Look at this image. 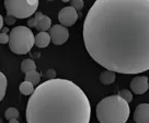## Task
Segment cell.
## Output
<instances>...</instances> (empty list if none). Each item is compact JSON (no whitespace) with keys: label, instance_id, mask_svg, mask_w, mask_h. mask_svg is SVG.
<instances>
[{"label":"cell","instance_id":"cell-23","mask_svg":"<svg viewBox=\"0 0 149 123\" xmlns=\"http://www.w3.org/2000/svg\"><path fill=\"white\" fill-rule=\"evenodd\" d=\"M28 25H29V28H35V27H36V20H35L34 17L31 18V19L28 21Z\"/></svg>","mask_w":149,"mask_h":123},{"label":"cell","instance_id":"cell-12","mask_svg":"<svg viewBox=\"0 0 149 123\" xmlns=\"http://www.w3.org/2000/svg\"><path fill=\"white\" fill-rule=\"evenodd\" d=\"M116 79V74L115 71H104L101 73L100 75V81L102 82L103 85H111L113 84L114 81Z\"/></svg>","mask_w":149,"mask_h":123},{"label":"cell","instance_id":"cell-20","mask_svg":"<svg viewBox=\"0 0 149 123\" xmlns=\"http://www.w3.org/2000/svg\"><path fill=\"white\" fill-rule=\"evenodd\" d=\"M43 76L46 78V79H54L56 77V73L54 69H48V71H45Z\"/></svg>","mask_w":149,"mask_h":123},{"label":"cell","instance_id":"cell-16","mask_svg":"<svg viewBox=\"0 0 149 123\" xmlns=\"http://www.w3.org/2000/svg\"><path fill=\"white\" fill-rule=\"evenodd\" d=\"M7 91V77L3 73H0V100H2Z\"/></svg>","mask_w":149,"mask_h":123},{"label":"cell","instance_id":"cell-21","mask_svg":"<svg viewBox=\"0 0 149 123\" xmlns=\"http://www.w3.org/2000/svg\"><path fill=\"white\" fill-rule=\"evenodd\" d=\"M9 41H10L9 35L7 33H5V32H1V34H0V42H1V44H9Z\"/></svg>","mask_w":149,"mask_h":123},{"label":"cell","instance_id":"cell-5","mask_svg":"<svg viewBox=\"0 0 149 123\" xmlns=\"http://www.w3.org/2000/svg\"><path fill=\"white\" fill-rule=\"evenodd\" d=\"M5 8L7 14L17 19H25L36 13L38 0H5Z\"/></svg>","mask_w":149,"mask_h":123},{"label":"cell","instance_id":"cell-4","mask_svg":"<svg viewBox=\"0 0 149 123\" xmlns=\"http://www.w3.org/2000/svg\"><path fill=\"white\" fill-rule=\"evenodd\" d=\"M9 36V48L19 55L28 54L35 45V36L29 27H15L10 31Z\"/></svg>","mask_w":149,"mask_h":123},{"label":"cell","instance_id":"cell-26","mask_svg":"<svg viewBox=\"0 0 149 123\" xmlns=\"http://www.w3.org/2000/svg\"><path fill=\"white\" fill-rule=\"evenodd\" d=\"M1 32H5V33H7V32H9V30L7 28H3V29H1Z\"/></svg>","mask_w":149,"mask_h":123},{"label":"cell","instance_id":"cell-14","mask_svg":"<svg viewBox=\"0 0 149 123\" xmlns=\"http://www.w3.org/2000/svg\"><path fill=\"white\" fill-rule=\"evenodd\" d=\"M21 71H23L24 74H28L30 71H36V64L34 63V61H32L31 58L24 59L21 63Z\"/></svg>","mask_w":149,"mask_h":123},{"label":"cell","instance_id":"cell-25","mask_svg":"<svg viewBox=\"0 0 149 123\" xmlns=\"http://www.w3.org/2000/svg\"><path fill=\"white\" fill-rule=\"evenodd\" d=\"M9 123H20L18 121V119H11V120H9Z\"/></svg>","mask_w":149,"mask_h":123},{"label":"cell","instance_id":"cell-13","mask_svg":"<svg viewBox=\"0 0 149 123\" xmlns=\"http://www.w3.org/2000/svg\"><path fill=\"white\" fill-rule=\"evenodd\" d=\"M34 85H33L32 82H30V81H26L24 80L23 82H21L20 86H19V91L24 96H31L34 92Z\"/></svg>","mask_w":149,"mask_h":123},{"label":"cell","instance_id":"cell-7","mask_svg":"<svg viewBox=\"0 0 149 123\" xmlns=\"http://www.w3.org/2000/svg\"><path fill=\"white\" fill-rule=\"evenodd\" d=\"M78 20V13L77 9H74L72 6L65 7L59 11L58 13V21L59 23L65 25V27H71Z\"/></svg>","mask_w":149,"mask_h":123},{"label":"cell","instance_id":"cell-2","mask_svg":"<svg viewBox=\"0 0 149 123\" xmlns=\"http://www.w3.org/2000/svg\"><path fill=\"white\" fill-rule=\"evenodd\" d=\"M28 123H89L91 107L87 95L68 79H47L29 98Z\"/></svg>","mask_w":149,"mask_h":123},{"label":"cell","instance_id":"cell-9","mask_svg":"<svg viewBox=\"0 0 149 123\" xmlns=\"http://www.w3.org/2000/svg\"><path fill=\"white\" fill-rule=\"evenodd\" d=\"M133 118L136 123H149V103L137 106Z\"/></svg>","mask_w":149,"mask_h":123},{"label":"cell","instance_id":"cell-27","mask_svg":"<svg viewBox=\"0 0 149 123\" xmlns=\"http://www.w3.org/2000/svg\"><path fill=\"white\" fill-rule=\"evenodd\" d=\"M63 2H68V1H71V0H61Z\"/></svg>","mask_w":149,"mask_h":123},{"label":"cell","instance_id":"cell-6","mask_svg":"<svg viewBox=\"0 0 149 123\" xmlns=\"http://www.w3.org/2000/svg\"><path fill=\"white\" fill-rule=\"evenodd\" d=\"M52 38V42L55 45H63L66 41L69 38V31L67 27L63 24H56L49 29V32Z\"/></svg>","mask_w":149,"mask_h":123},{"label":"cell","instance_id":"cell-8","mask_svg":"<svg viewBox=\"0 0 149 123\" xmlns=\"http://www.w3.org/2000/svg\"><path fill=\"white\" fill-rule=\"evenodd\" d=\"M130 89L136 95H143L149 89L148 78L146 76H138L130 81Z\"/></svg>","mask_w":149,"mask_h":123},{"label":"cell","instance_id":"cell-15","mask_svg":"<svg viewBox=\"0 0 149 123\" xmlns=\"http://www.w3.org/2000/svg\"><path fill=\"white\" fill-rule=\"evenodd\" d=\"M40 79H41V74L36 71H30L28 74H25V80L32 82L34 86L40 82Z\"/></svg>","mask_w":149,"mask_h":123},{"label":"cell","instance_id":"cell-10","mask_svg":"<svg viewBox=\"0 0 149 123\" xmlns=\"http://www.w3.org/2000/svg\"><path fill=\"white\" fill-rule=\"evenodd\" d=\"M34 18L36 20V27L35 29L38 30V32L47 31L52 28V19L47 15H44L42 12H36Z\"/></svg>","mask_w":149,"mask_h":123},{"label":"cell","instance_id":"cell-28","mask_svg":"<svg viewBox=\"0 0 149 123\" xmlns=\"http://www.w3.org/2000/svg\"><path fill=\"white\" fill-rule=\"evenodd\" d=\"M47 1H53V0H47Z\"/></svg>","mask_w":149,"mask_h":123},{"label":"cell","instance_id":"cell-3","mask_svg":"<svg viewBox=\"0 0 149 123\" xmlns=\"http://www.w3.org/2000/svg\"><path fill=\"white\" fill-rule=\"evenodd\" d=\"M95 113L100 123H126L130 109L128 102L121 96H110L99 102Z\"/></svg>","mask_w":149,"mask_h":123},{"label":"cell","instance_id":"cell-19","mask_svg":"<svg viewBox=\"0 0 149 123\" xmlns=\"http://www.w3.org/2000/svg\"><path fill=\"white\" fill-rule=\"evenodd\" d=\"M70 2H71V6L77 10H81L84 6V0H71Z\"/></svg>","mask_w":149,"mask_h":123},{"label":"cell","instance_id":"cell-18","mask_svg":"<svg viewBox=\"0 0 149 123\" xmlns=\"http://www.w3.org/2000/svg\"><path fill=\"white\" fill-rule=\"evenodd\" d=\"M118 96H121L122 98L125 100V101H127L128 103L133 100V94L130 92V90H127V89L121 90V91H120V94H118Z\"/></svg>","mask_w":149,"mask_h":123},{"label":"cell","instance_id":"cell-1","mask_svg":"<svg viewBox=\"0 0 149 123\" xmlns=\"http://www.w3.org/2000/svg\"><path fill=\"white\" fill-rule=\"evenodd\" d=\"M82 36L89 55L107 71H149V0H95Z\"/></svg>","mask_w":149,"mask_h":123},{"label":"cell","instance_id":"cell-22","mask_svg":"<svg viewBox=\"0 0 149 123\" xmlns=\"http://www.w3.org/2000/svg\"><path fill=\"white\" fill-rule=\"evenodd\" d=\"M5 21L6 23L8 24V25H13L15 23V21H17V18L13 17V15H10V14H7V17L5 18Z\"/></svg>","mask_w":149,"mask_h":123},{"label":"cell","instance_id":"cell-24","mask_svg":"<svg viewBox=\"0 0 149 123\" xmlns=\"http://www.w3.org/2000/svg\"><path fill=\"white\" fill-rule=\"evenodd\" d=\"M3 17L2 15H0V29H3Z\"/></svg>","mask_w":149,"mask_h":123},{"label":"cell","instance_id":"cell-17","mask_svg":"<svg viewBox=\"0 0 149 123\" xmlns=\"http://www.w3.org/2000/svg\"><path fill=\"white\" fill-rule=\"evenodd\" d=\"M20 113H19L18 109H15V108H8V109L6 110V113H5V117L7 120H11V119H18Z\"/></svg>","mask_w":149,"mask_h":123},{"label":"cell","instance_id":"cell-11","mask_svg":"<svg viewBox=\"0 0 149 123\" xmlns=\"http://www.w3.org/2000/svg\"><path fill=\"white\" fill-rule=\"evenodd\" d=\"M52 42L51 34L47 33L46 31H43V32H38L35 35V45L40 48H47L48 44Z\"/></svg>","mask_w":149,"mask_h":123}]
</instances>
